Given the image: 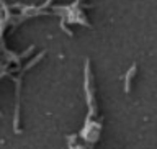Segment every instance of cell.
Returning a JSON list of instances; mask_svg holds the SVG:
<instances>
[{
  "label": "cell",
  "instance_id": "obj_1",
  "mask_svg": "<svg viewBox=\"0 0 157 149\" xmlns=\"http://www.w3.org/2000/svg\"><path fill=\"white\" fill-rule=\"evenodd\" d=\"M134 72H136V64H134V66H132L129 71H128V74H126V84H124V90H126V92H129V82H131L132 76H134Z\"/></svg>",
  "mask_w": 157,
  "mask_h": 149
}]
</instances>
